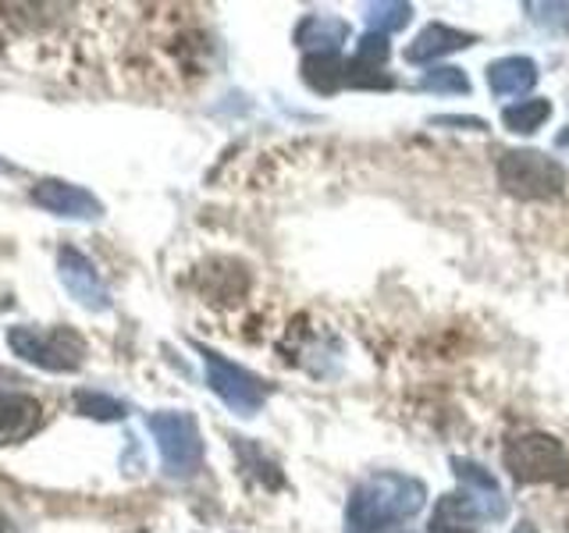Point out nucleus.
Returning a JSON list of instances; mask_svg holds the SVG:
<instances>
[{"label": "nucleus", "instance_id": "f257e3e1", "mask_svg": "<svg viewBox=\"0 0 569 533\" xmlns=\"http://www.w3.org/2000/svg\"><path fill=\"white\" fill-rule=\"evenodd\" d=\"M427 502L423 480L409 473H373L352 487L346 505V533H391L409 523Z\"/></svg>", "mask_w": 569, "mask_h": 533}, {"label": "nucleus", "instance_id": "f03ea898", "mask_svg": "<svg viewBox=\"0 0 569 533\" xmlns=\"http://www.w3.org/2000/svg\"><path fill=\"white\" fill-rule=\"evenodd\" d=\"M498 185H502L516 200H556L566 189V168L556 157L538 150H509L498 157Z\"/></svg>", "mask_w": 569, "mask_h": 533}, {"label": "nucleus", "instance_id": "7ed1b4c3", "mask_svg": "<svg viewBox=\"0 0 569 533\" xmlns=\"http://www.w3.org/2000/svg\"><path fill=\"white\" fill-rule=\"evenodd\" d=\"M502 459L516 484H562V480H569L566 444L541 431L512 438Z\"/></svg>", "mask_w": 569, "mask_h": 533}, {"label": "nucleus", "instance_id": "20e7f679", "mask_svg": "<svg viewBox=\"0 0 569 533\" xmlns=\"http://www.w3.org/2000/svg\"><path fill=\"white\" fill-rule=\"evenodd\" d=\"M8 345L18 360L43 366L50 373H71L86 363V342L71 328L36 331V328H11Z\"/></svg>", "mask_w": 569, "mask_h": 533}, {"label": "nucleus", "instance_id": "39448f33", "mask_svg": "<svg viewBox=\"0 0 569 533\" xmlns=\"http://www.w3.org/2000/svg\"><path fill=\"white\" fill-rule=\"evenodd\" d=\"M150 434L157 438L160 459H164V473L186 480L200 470L203 462V438L200 426L189 413H178V409H168V413H153L150 420Z\"/></svg>", "mask_w": 569, "mask_h": 533}, {"label": "nucleus", "instance_id": "423d86ee", "mask_svg": "<svg viewBox=\"0 0 569 533\" xmlns=\"http://www.w3.org/2000/svg\"><path fill=\"white\" fill-rule=\"evenodd\" d=\"M203 355V366H207V384L210 391L218 395L231 413L239 416H257L260 405L267 399V384L257 378V373H249L242 366H236L231 360H224L221 352H213L207 345H196Z\"/></svg>", "mask_w": 569, "mask_h": 533}, {"label": "nucleus", "instance_id": "0eeeda50", "mask_svg": "<svg viewBox=\"0 0 569 533\" xmlns=\"http://www.w3.org/2000/svg\"><path fill=\"white\" fill-rule=\"evenodd\" d=\"M58 278H61L68 295L76 299L79 306L93 310V313L111 306V299H107V289H103V281L97 274V266L89 263L79 253V249H61V257H58Z\"/></svg>", "mask_w": 569, "mask_h": 533}, {"label": "nucleus", "instance_id": "6e6552de", "mask_svg": "<svg viewBox=\"0 0 569 533\" xmlns=\"http://www.w3.org/2000/svg\"><path fill=\"white\" fill-rule=\"evenodd\" d=\"M32 203L43 207L50 213H58V218H76V221H97L103 207L93 192H86L71 182H58V178H47L32 189Z\"/></svg>", "mask_w": 569, "mask_h": 533}, {"label": "nucleus", "instance_id": "1a4fd4ad", "mask_svg": "<svg viewBox=\"0 0 569 533\" xmlns=\"http://www.w3.org/2000/svg\"><path fill=\"white\" fill-rule=\"evenodd\" d=\"M452 476L459 480V487L473 497V505L480 509L485 520H506L509 502H506L502 487H498V480L491 476V470H485L473 459H459L456 455L452 459Z\"/></svg>", "mask_w": 569, "mask_h": 533}, {"label": "nucleus", "instance_id": "9d476101", "mask_svg": "<svg viewBox=\"0 0 569 533\" xmlns=\"http://www.w3.org/2000/svg\"><path fill=\"white\" fill-rule=\"evenodd\" d=\"M477 36L473 32H462V29H452L445 22H431L427 29L417 32V40L406 47V61L409 64H431L445 53H456V50H467L473 47Z\"/></svg>", "mask_w": 569, "mask_h": 533}, {"label": "nucleus", "instance_id": "9b49d317", "mask_svg": "<svg viewBox=\"0 0 569 533\" xmlns=\"http://www.w3.org/2000/svg\"><path fill=\"white\" fill-rule=\"evenodd\" d=\"M538 86V64L523 53H512V58H498L488 64V89L498 97H523Z\"/></svg>", "mask_w": 569, "mask_h": 533}, {"label": "nucleus", "instance_id": "f8f14e48", "mask_svg": "<svg viewBox=\"0 0 569 533\" xmlns=\"http://www.w3.org/2000/svg\"><path fill=\"white\" fill-rule=\"evenodd\" d=\"M43 420V405L32 395H0V444L26 441Z\"/></svg>", "mask_w": 569, "mask_h": 533}, {"label": "nucleus", "instance_id": "ddd939ff", "mask_svg": "<svg viewBox=\"0 0 569 533\" xmlns=\"http://www.w3.org/2000/svg\"><path fill=\"white\" fill-rule=\"evenodd\" d=\"M349 40V22L335 14H307L296 29V43L310 53H338Z\"/></svg>", "mask_w": 569, "mask_h": 533}, {"label": "nucleus", "instance_id": "4468645a", "mask_svg": "<svg viewBox=\"0 0 569 533\" xmlns=\"http://www.w3.org/2000/svg\"><path fill=\"white\" fill-rule=\"evenodd\" d=\"M200 284H203V295H207L210 302H239V299L246 295L249 278H246V271H242L239 263H231V260H213V263L207 266V271H203Z\"/></svg>", "mask_w": 569, "mask_h": 533}, {"label": "nucleus", "instance_id": "2eb2a0df", "mask_svg": "<svg viewBox=\"0 0 569 533\" xmlns=\"http://www.w3.org/2000/svg\"><path fill=\"white\" fill-rule=\"evenodd\" d=\"M302 82L313 93H338V89H346V61L338 53H307L302 58Z\"/></svg>", "mask_w": 569, "mask_h": 533}, {"label": "nucleus", "instance_id": "dca6fc26", "mask_svg": "<svg viewBox=\"0 0 569 533\" xmlns=\"http://www.w3.org/2000/svg\"><path fill=\"white\" fill-rule=\"evenodd\" d=\"M477 520H485L480 509L473 505V497L467 491L445 494L435 515H431V533H449V530H473Z\"/></svg>", "mask_w": 569, "mask_h": 533}, {"label": "nucleus", "instance_id": "f3484780", "mask_svg": "<svg viewBox=\"0 0 569 533\" xmlns=\"http://www.w3.org/2000/svg\"><path fill=\"white\" fill-rule=\"evenodd\" d=\"M548 118H551V103H548V100H541V97L520 100V103H509L506 111H502V124H506L509 132H516V135H530V132H538Z\"/></svg>", "mask_w": 569, "mask_h": 533}, {"label": "nucleus", "instance_id": "a211bd4d", "mask_svg": "<svg viewBox=\"0 0 569 533\" xmlns=\"http://www.w3.org/2000/svg\"><path fill=\"white\" fill-rule=\"evenodd\" d=\"M417 86L423 89V93H449V97L470 93V79H467V71H462V68H452V64L423 71Z\"/></svg>", "mask_w": 569, "mask_h": 533}, {"label": "nucleus", "instance_id": "6ab92c4d", "mask_svg": "<svg viewBox=\"0 0 569 533\" xmlns=\"http://www.w3.org/2000/svg\"><path fill=\"white\" fill-rule=\"evenodd\" d=\"M409 18H413V8L399 4V0H381V4L367 8V26H370V32H378V36L406 29Z\"/></svg>", "mask_w": 569, "mask_h": 533}, {"label": "nucleus", "instance_id": "aec40b11", "mask_svg": "<svg viewBox=\"0 0 569 533\" xmlns=\"http://www.w3.org/2000/svg\"><path fill=\"white\" fill-rule=\"evenodd\" d=\"M76 405L82 416H93V420H124V402L111 395H97V391H79Z\"/></svg>", "mask_w": 569, "mask_h": 533}, {"label": "nucleus", "instance_id": "412c9836", "mask_svg": "<svg viewBox=\"0 0 569 533\" xmlns=\"http://www.w3.org/2000/svg\"><path fill=\"white\" fill-rule=\"evenodd\" d=\"M356 61L367 64V68H385V61H388V36L367 32L363 40L356 43Z\"/></svg>", "mask_w": 569, "mask_h": 533}, {"label": "nucleus", "instance_id": "4be33fe9", "mask_svg": "<svg viewBox=\"0 0 569 533\" xmlns=\"http://www.w3.org/2000/svg\"><path fill=\"white\" fill-rule=\"evenodd\" d=\"M527 11H530V22H538V26H545V29H556V26H562L566 22V29H569V4H527Z\"/></svg>", "mask_w": 569, "mask_h": 533}, {"label": "nucleus", "instance_id": "5701e85b", "mask_svg": "<svg viewBox=\"0 0 569 533\" xmlns=\"http://www.w3.org/2000/svg\"><path fill=\"white\" fill-rule=\"evenodd\" d=\"M435 124H462V129H485V121H480V118H459V114L435 118Z\"/></svg>", "mask_w": 569, "mask_h": 533}, {"label": "nucleus", "instance_id": "b1692460", "mask_svg": "<svg viewBox=\"0 0 569 533\" xmlns=\"http://www.w3.org/2000/svg\"><path fill=\"white\" fill-rule=\"evenodd\" d=\"M556 147H559V150H569V124H566V129L556 135Z\"/></svg>", "mask_w": 569, "mask_h": 533}, {"label": "nucleus", "instance_id": "393cba45", "mask_svg": "<svg viewBox=\"0 0 569 533\" xmlns=\"http://www.w3.org/2000/svg\"><path fill=\"white\" fill-rule=\"evenodd\" d=\"M512 533H538V526H533V523H527V520H523V523H520V526H516Z\"/></svg>", "mask_w": 569, "mask_h": 533}, {"label": "nucleus", "instance_id": "a878e982", "mask_svg": "<svg viewBox=\"0 0 569 533\" xmlns=\"http://www.w3.org/2000/svg\"><path fill=\"white\" fill-rule=\"evenodd\" d=\"M0 533H8V520H4V515H0Z\"/></svg>", "mask_w": 569, "mask_h": 533}, {"label": "nucleus", "instance_id": "bb28decb", "mask_svg": "<svg viewBox=\"0 0 569 533\" xmlns=\"http://www.w3.org/2000/svg\"><path fill=\"white\" fill-rule=\"evenodd\" d=\"M449 533H473V530H449Z\"/></svg>", "mask_w": 569, "mask_h": 533}]
</instances>
